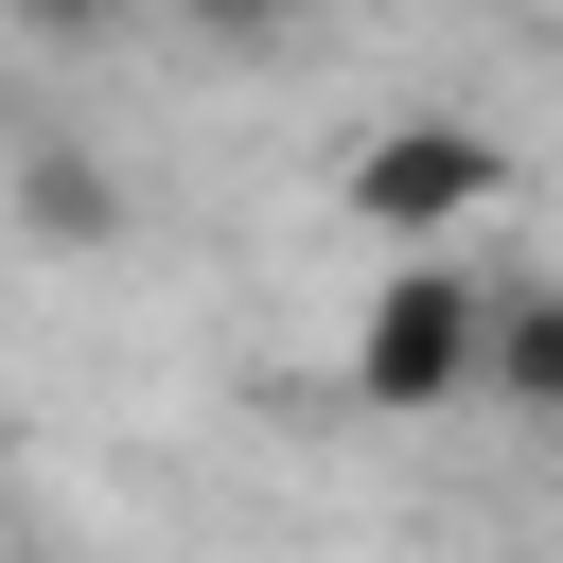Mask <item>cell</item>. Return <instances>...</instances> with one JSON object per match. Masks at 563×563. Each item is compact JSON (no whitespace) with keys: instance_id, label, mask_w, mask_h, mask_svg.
<instances>
[{"instance_id":"obj_2","label":"cell","mask_w":563,"mask_h":563,"mask_svg":"<svg viewBox=\"0 0 563 563\" xmlns=\"http://www.w3.org/2000/svg\"><path fill=\"white\" fill-rule=\"evenodd\" d=\"M475 194H493V141H475V123H387V141L352 158V211H369L387 246H440Z\"/></svg>"},{"instance_id":"obj_4","label":"cell","mask_w":563,"mask_h":563,"mask_svg":"<svg viewBox=\"0 0 563 563\" xmlns=\"http://www.w3.org/2000/svg\"><path fill=\"white\" fill-rule=\"evenodd\" d=\"M18 211L70 246V229H106V176H88V158H35V176H18Z\"/></svg>"},{"instance_id":"obj_5","label":"cell","mask_w":563,"mask_h":563,"mask_svg":"<svg viewBox=\"0 0 563 563\" xmlns=\"http://www.w3.org/2000/svg\"><path fill=\"white\" fill-rule=\"evenodd\" d=\"M18 18H35L53 53H70V35H106V0H18Z\"/></svg>"},{"instance_id":"obj_1","label":"cell","mask_w":563,"mask_h":563,"mask_svg":"<svg viewBox=\"0 0 563 563\" xmlns=\"http://www.w3.org/2000/svg\"><path fill=\"white\" fill-rule=\"evenodd\" d=\"M475 387H493V282H457L440 246H405V264L369 282L352 405H369V422H440V405H475Z\"/></svg>"},{"instance_id":"obj_3","label":"cell","mask_w":563,"mask_h":563,"mask_svg":"<svg viewBox=\"0 0 563 563\" xmlns=\"http://www.w3.org/2000/svg\"><path fill=\"white\" fill-rule=\"evenodd\" d=\"M493 405L563 440V282H493Z\"/></svg>"}]
</instances>
